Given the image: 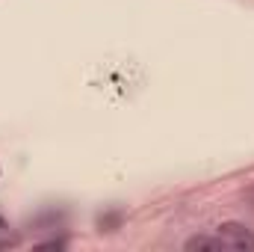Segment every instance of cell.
<instances>
[{
	"mask_svg": "<svg viewBox=\"0 0 254 252\" xmlns=\"http://www.w3.org/2000/svg\"><path fill=\"white\" fill-rule=\"evenodd\" d=\"M219 238L228 247V252H254V235L243 223H222Z\"/></svg>",
	"mask_w": 254,
	"mask_h": 252,
	"instance_id": "6da1fadb",
	"label": "cell"
},
{
	"mask_svg": "<svg viewBox=\"0 0 254 252\" xmlns=\"http://www.w3.org/2000/svg\"><path fill=\"white\" fill-rule=\"evenodd\" d=\"M184 250L190 252H228V247L222 244V238L216 235V238H207V235H195V238H190L187 244H184Z\"/></svg>",
	"mask_w": 254,
	"mask_h": 252,
	"instance_id": "7a4b0ae2",
	"label": "cell"
}]
</instances>
